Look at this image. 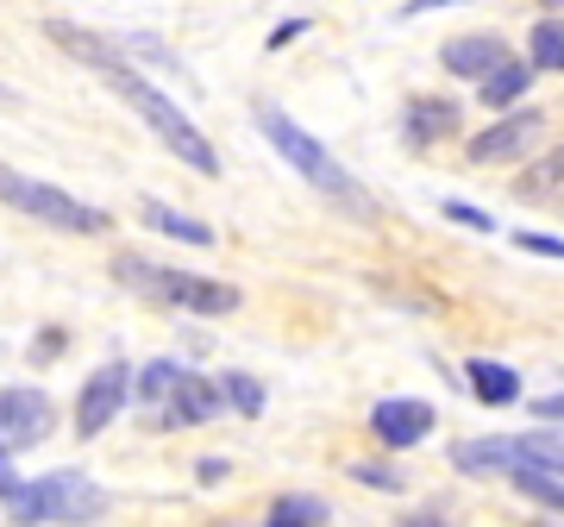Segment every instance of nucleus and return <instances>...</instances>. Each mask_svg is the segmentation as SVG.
Here are the masks:
<instances>
[{
	"label": "nucleus",
	"mask_w": 564,
	"mask_h": 527,
	"mask_svg": "<svg viewBox=\"0 0 564 527\" xmlns=\"http://www.w3.org/2000/svg\"><path fill=\"white\" fill-rule=\"evenodd\" d=\"M258 132H263L270 144H276V158L289 163V170H295V176H302L307 189H321L326 202L345 207V214H358V221H377V202L364 195L358 176H351V170H345V163L333 158V151H326V144L314 139V132H307L302 120H289V114H282L276 101H258Z\"/></svg>",
	"instance_id": "nucleus-2"
},
{
	"label": "nucleus",
	"mask_w": 564,
	"mask_h": 527,
	"mask_svg": "<svg viewBox=\"0 0 564 527\" xmlns=\"http://www.w3.org/2000/svg\"><path fill=\"white\" fill-rule=\"evenodd\" d=\"M527 82H533V69H527V63L496 57L484 76H477V95H484V107H496V114H502V107H514L527 95Z\"/></svg>",
	"instance_id": "nucleus-15"
},
{
	"label": "nucleus",
	"mask_w": 564,
	"mask_h": 527,
	"mask_svg": "<svg viewBox=\"0 0 564 527\" xmlns=\"http://www.w3.org/2000/svg\"><path fill=\"white\" fill-rule=\"evenodd\" d=\"M0 207H20V214L57 226V233H107V226H113L107 207H88V202H76L69 189L39 183V176H25V170H7V163H0Z\"/></svg>",
	"instance_id": "nucleus-5"
},
{
	"label": "nucleus",
	"mask_w": 564,
	"mask_h": 527,
	"mask_svg": "<svg viewBox=\"0 0 564 527\" xmlns=\"http://www.w3.org/2000/svg\"><path fill=\"white\" fill-rule=\"evenodd\" d=\"M0 503L20 527H88L107 515V490L82 471H44V477L13 484Z\"/></svg>",
	"instance_id": "nucleus-3"
},
{
	"label": "nucleus",
	"mask_w": 564,
	"mask_h": 527,
	"mask_svg": "<svg viewBox=\"0 0 564 527\" xmlns=\"http://www.w3.org/2000/svg\"><path fill=\"white\" fill-rule=\"evenodd\" d=\"M502 477H508L514 490H521L527 503H540V508H552V515H558L564 490H558V471H552V465H508Z\"/></svg>",
	"instance_id": "nucleus-18"
},
{
	"label": "nucleus",
	"mask_w": 564,
	"mask_h": 527,
	"mask_svg": "<svg viewBox=\"0 0 564 527\" xmlns=\"http://www.w3.org/2000/svg\"><path fill=\"white\" fill-rule=\"evenodd\" d=\"M226 471H232L226 459H202V465H195V477H202V484H220Z\"/></svg>",
	"instance_id": "nucleus-28"
},
{
	"label": "nucleus",
	"mask_w": 564,
	"mask_h": 527,
	"mask_svg": "<svg viewBox=\"0 0 564 527\" xmlns=\"http://www.w3.org/2000/svg\"><path fill=\"white\" fill-rule=\"evenodd\" d=\"M521 251H533V258H552V264H558L564 245H558V233H521Z\"/></svg>",
	"instance_id": "nucleus-25"
},
{
	"label": "nucleus",
	"mask_w": 564,
	"mask_h": 527,
	"mask_svg": "<svg viewBox=\"0 0 564 527\" xmlns=\"http://www.w3.org/2000/svg\"><path fill=\"white\" fill-rule=\"evenodd\" d=\"M458 126H464V114H458V101L452 95H414V101L402 107V139L408 144H440V139H458Z\"/></svg>",
	"instance_id": "nucleus-12"
},
{
	"label": "nucleus",
	"mask_w": 564,
	"mask_h": 527,
	"mask_svg": "<svg viewBox=\"0 0 564 527\" xmlns=\"http://www.w3.org/2000/svg\"><path fill=\"white\" fill-rule=\"evenodd\" d=\"M139 214H144V226H151V233H163V239L214 245V226L195 221V214H182V207H170V202H139Z\"/></svg>",
	"instance_id": "nucleus-16"
},
{
	"label": "nucleus",
	"mask_w": 564,
	"mask_h": 527,
	"mask_svg": "<svg viewBox=\"0 0 564 527\" xmlns=\"http://www.w3.org/2000/svg\"><path fill=\"white\" fill-rule=\"evenodd\" d=\"M176 377H182V365H176V358H151L144 370H132V396L144 402V421H158V415H163V402H170V389H176Z\"/></svg>",
	"instance_id": "nucleus-17"
},
{
	"label": "nucleus",
	"mask_w": 564,
	"mask_h": 527,
	"mask_svg": "<svg viewBox=\"0 0 564 527\" xmlns=\"http://www.w3.org/2000/svg\"><path fill=\"white\" fill-rule=\"evenodd\" d=\"M302 32H307V20H282L276 32H270V51H282V44H295Z\"/></svg>",
	"instance_id": "nucleus-26"
},
{
	"label": "nucleus",
	"mask_w": 564,
	"mask_h": 527,
	"mask_svg": "<svg viewBox=\"0 0 564 527\" xmlns=\"http://www.w3.org/2000/svg\"><path fill=\"white\" fill-rule=\"evenodd\" d=\"M44 39L57 44L69 63H82V69H95V76L107 82V95L113 101H126L132 114L144 120V132L170 151V158H182L188 170H202V176H220V151L202 139V126L188 120L170 95H163L158 82L144 76L139 63L126 57L120 44H107V39H95V32H82V25H69V20H51L44 25Z\"/></svg>",
	"instance_id": "nucleus-1"
},
{
	"label": "nucleus",
	"mask_w": 564,
	"mask_h": 527,
	"mask_svg": "<svg viewBox=\"0 0 564 527\" xmlns=\"http://www.w3.org/2000/svg\"><path fill=\"white\" fill-rule=\"evenodd\" d=\"M433 402H421V396H389V402L370 408V433H377V447L389 452H408V447H421L426 433H433Z\"/></svg>",
	"instance_id": "nucleus-10"
},
{
	"label": "nucleus",
	"mask_w": 564,
	"mask_h": 527,
	"mask_svg": "<svg viewBox=\"0 0 564 527\" xmlns=\"http://www.w3.org/2000/svg\"><path fill=\"white\" fill-rule=\"evenodd\" d=\"M433 7H458V0H408L402 20H421V13H433Z\"/></svg>",
	"instance_id": "nucleus-29"
},
{
	"label": "nucleus",
	"mask_w": 564,
	"mask_h": 527,
	"mask_svg": "<svg viewBox=\"0 0 564 527\" xmlns=\"http://www.w3.org/2000/svg\"><path fill=\"white\" fill-rule=\"evenodd\" d=\"M445 221L470 226V233H496V221H489L484 207H470V202H445Z\"/></svg>",
	"instance_id": "nucleus-24"
},
{
	"label": "nucleus",
	"mask_w": 564,
	"mask_h": 527,
	"mask_svg": "<svg viewBox=\"0 0 564 527\" xmlns=\"http://www.w3.org/2000/svg\"><path fill=\"white\" fill-rule=\"evenodd\" d=\"M0 107H20V95H13V88H0Z\"/></svg>",
	"instance_id": "nucleus-32"
},
{
	"label": "nucleus",
	"mask_w": 564,
	"mask_h": 527,
	"mask_svg": "<svg viewBox=\"0 0 564 527\" xmlns=\"http://www.w3.org/2000/svg\"><path fill=\"white\" fill-rule=\"evenodd\" d=\"M351 477H358V484H370V490H383V496H402V490H408V471L370 465V459H351Z\"/></svg>",
	"instance_id": "nucleus-22"
},
{
	"label": "nucleus",
	"mask_w": 564,
	"mask_h": 527,
	"mask_svg": "<svg viewBox=\"0 0 564 527\" xmlns=\"http://www.w3.org/2000/svg\"><path fill=\"white\" fill-rule=\"evenodd\" d=\"M214 384H220V402H226V408H239V415H251V421H258L263 402H270V396H263V384L251 377V370H226V377H214Z\"/></svg>",
	"instance_id": "nucleus-20"
},
{
	"label": "nucleus",
	"mask_w": 564,
	"mask_h": 527,
	"mask_svg": "<svg viewBox=\"0 0 564 527\" xmlns=\"http://www.w3.org/2000/svg\"><path fill=\"white\" fill-rule=\"evenodd\" d=\"M545 7H552V13H558V0H545Z\"/></svg>",
	"instance_id": "nucleus-33"
},
{
	"label": "nucleus",
	"mask_w": 564,
	"mask_h": 527,
	"mask_svg": "<svg viewBox=\"0 0 564 527\" xmlns=\"http://www.w3.org/2000/svg\"><path fill=\"white\" fill-rule=\"evenodd\" d=\"M527 51H533V63H527V69H552V76H558V63H564V25H558V13L533 25Z\"/></svg>",
	"instance_id": "nucleus-21"
},
{
	"label": "nucleus",
	"mask_w": 564,
	"mask_h": 527,
	"mask_svg": "<svg viewBox=\"0 0 564 527\" xmlns=\"http://www.w3.org/2000/svg\"><path fill=\"white\" fill-rule=\"evenodd\" d=\"M452 465L464 477H484V471H508V465H552L558 471V427L552 433H514V440H464L452 447Z\"/></svg>",
	"instance_id": "nucleus-6"
},
{
	"label": "nucleus",
	"mask_w": 564,
	"mask_h": 527,
	"mask_svg": "<svg viewBox=\"0 0 564 527\" xmlns=\"http://www.w3.org/2000/svg\"><path fill=\"white\" fill-rule=\"evenodd\" d=\"M521 195H527V202H558V151H552V158L533 170V176H527Z\"/></svg>",
	"instance_id": "nucleus-23"
},
{
	"label": "nucleus",
	"mask_w": 564,
	"mask_h": 527,
	"mask_svg": "<svg viewBox=\"0 0 564 527\" xmlns=\"http://www.w3.org/2000/svg\"><path fill=\"white\" fill-rule=\"evenodd\" d=\"M496 57H508L502 51V39H496V32H464V39H452V44H440V63L445 69H452V76H484L489 63Z\"/></svg>",
	"instance_id": "nucleus-13"
},
{
	"label": "nucleus",
	"mask_w": 564,
	"mask_h": 527,
	"mask_svg": "<svg viewBox=\"0 0 564 527\" xmlns=\"http://www.w3.org/2000/svg\"><path fill=\"white\" fill-rule=\"evenodd\" d=\"M220 408H226V402H220V384H214V377L182 370L176 389H170V402H163V415H158L151 427H158V433H176V427H207Z\"/></svg>",
	"instance_id": "nucleus-11"
},
{
	"label": "nucleus",
	"mask_w": 564,
	"mask_h": 527,
	"mask_svg": "<svg viewBox=\"0 0 564 527\" xmlns=\"http://www.w3.org/2000/svg\"><path fill=\"white\" fill-rule=\"evenodd\" d=\"M113 277H120L132 295H151L163 308H182V314H239V289L220 283V277H195V270H176V264H151L139 251H120L113 258Z\"/></svg>",
	"instance_id": "nucleus-4"
},
{
	"label": "nucleus",
	"mask_w": 564,
	"mask_h": 527,
	"mask_svg": "<svg viewBox=\"0 0 564 527\" xmlns=\"http://www.w3.org/2000/svg\"><path fill=\"white\" fill-rule=\"evenodd\" d=\"M57 352H63V333H39V345H32V358L44 365V358H57Z\"/></svg>",
	"instance_id": "nucleus-27"
},
{
	"label": "nucleus",
	"mask_w": 564,
	"mask_h": 527,
	"mask_svg": "<svg viewBox=\"0 0 564 527\" xmlns=\"http://www.w3.org/2000/svg\"><path fill=\"white\" fill-rule=\"evenodd\" d=\"M126 402H132V370L113 358V365H101L88 384H82V396H76V433H82V440H101L107 427L120 421Z\"/></svg>",
	"instance_id": "nucleus-8"
},
{
	"label": "nucleus",
	"mask_w": 564,
	"mask_h": 527,
	"mask_svg": "<svg viewBox=\"0 0 564 527\" xmlns=\"http://www.w3.org/2000/svg\"><path fill=\"white\" fill-rule=\"evenodd\" d=\"M464 384H470V396L484 408H508V402H521V377L508 365H496V358H470L464 365Z\"/></svg>",
	"instance_id": "nucleus-14"
},
{
	"label": "nucleus",
	"mask_w": 564,
	"mask_h": 527,
	"mask_svg": "<svg viewBox=\"0 0 564 527\" xmlns=\"http://www.w3.org/2000/svg\"><path fill=\"white\" fill-rule=\"evenodd\" d=\"M326 515H333V508H326L321 496H276L270 515H263V527H326Z\"/></svg>",
	"instance_id": "nucleus-19"
},
{
	"label": "nucleus",
	"mask_w": 564,
	"mask_h": 527,
	"mask_svg": "<svg viewBox=\"0 0 564 527\" xmlns=\"http://www.w3.org/2000/svg\"><path fill=\"white\" fill-rule=\"evenodd\" d=\"M51 433H57V402H51L44 389H32V384L0 389V452H7V459L44 447Z\"/></svg>",
	"instance_id": "nucleus-7"
},
{
	"label": "nucleus",
	"mask_w": 564,
	"mask_h": 527,
	"mask_svg": "<svg viewBox=\"0 0 564 527\" xmlns=\"http://www.w3.org/2000/svg\"><path fill=\"white\" fill-rule=\"evenodd\" d=\"M533 415H540V421H552V427H558V396H540V402H533Z\"/></svg>",
	"instance_id": "nucleus-31"
},
{
	"label": "nucleus",
	"mask_w": 564,
	"mask_h": 527,
	"mask_svg": "<svg viewBox=\"0 0 564 527\" xmlns=\"http://www.w3.org/2000/svg\"><path fill=\"white\" fill-rule=\"evenodd\" d=\"M402 527H445V515H440V508H421V515H408Z\"/></svg>",
	"instance_id": "nucleus-30"
},
{
	"label": "nucleus",
	"mask_w": 564,
	"mask_h": 527,
	"mask_svg": "<svg viewBox=\"0 0 564 527\" xmlns=\"http://www.w3.org/2000/svg\"><path fill=\"white\" fill-rule=\"evenodd\" d=\"M540 132H545V114L540 107H521V114H508V120L484 126V132L470 139V163H514L540 144Z\"/></svg>",
	"instance_id": "nucleus-9"
}]
</instances>
